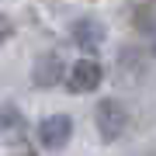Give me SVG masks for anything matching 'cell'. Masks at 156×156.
<instances>
[{
	"label": "cell",
	"instance_id": "obj_4",
	"mask_svg": "<svg viewBox=\"0 0 156 156\" xmlns=\"http://www.w3.org/2000/svg\"><path fill=\"white\" fill-rule=\"evenodd\" d=\"M104 24L94 21V17H80L76 24H73V42L80 45V49H87V52H94L101 49V42H104Z\"/></svg>",
	"mask_w": 156,
	"mask_h": 156
},
{
	"label": "cell",
	"instance_id": "obj_1",
	"mask_svg": "<svg viewBox=\"0 0 156 156\" xmlns=\"http://www.w3.org/2000/svg\"><path fill=\"white\" fill-rule=\"evenodd\" d=\"M94 122H97L101 139H104V142H115V139H122V132L128 128V111L118 104L115 97H104L97 104V111H94Z\"/></svg>",
	"mask_w": 156,
	"mask_h": 156
},
{
	"label": "cell",
	"instance_id": "obj_8",
	"mask_svg": "<svg viewBox=\"0 0 156 156\" xmlns=\"http://www.w3.org/2000/svg\"><path fill=\"white\" fill-rule=\"evenodd\" d=\"M153 52H156V31H153Z\"/></svg>",
	"mask_w": 156,
	"mask_h": 156
},
{
	"label": "cell",
	"instance_id": "obj_5",
	"mask_svg": "<svg viewBox=\"0 0 156 156\" xmlns=\"http://www.w3.org/2000/svg\"><path fill=\"white\" fill-rule=\"evenodd\" d=\"M132 24L139 31H156V0H132Z\"/></svg>",
	"mask_w": 156,
	"mask_h": 156
},
{
	"label": "cell",
	"instance_id": "obj_2",
	"mask_svg": "<svg viewBox=\"0 0 156 156\" xmlns=\"http://www.w3.org/2000/svg\"><path fill=\"white\" fill-rule=\"evenodd\" d=\"M101 76H104L101 62H94V59H80L76 66L69 69V80H66V87L73 90V94H90L94 87H101Z\"/></svg>",
	"mask_w": 156,
	"mask_h": 156
},
{
	"label": "cell",
	"instance_id": "obj_7",
	"mask_svg": "<svg viewBox=\"0 0 156 156\" xmlns=\"http://www.w3.org/2000/svg\"><path fill=\"white\" fill-rule=\"evenodd\" d=\"M7 38H11V17L0 14V42H7Z\"/></svg>",
	"mask_w": 156,
	"mask_h": 156
},
{
	"label": "cell",
	"instance_id": "obj_3",
	"mask_svg": "<svg viewBox=\"0 0 156 156\" xmlns=\"http://www.w3.org/2000/svg\"><path fill=\"white\" fill-rule=\"evenodd\" d=\"M69 135H73V122L66 115H52L38 125V139H42L45 149H62L69 142Z\"/></svg>",
	"mask_w": 156,
	"mask_h": 156
},
{
	"label": "cell",
	"instance_id": "obj_6",
	"mask_svg": "<svg viewBox=\"0 0 156 156\" xmlns=\"http://www.w3.org/2000/svg\"><path fill=\"white\" fill-rule=\"evenodd\" d=\"M59 73H62L59 59L49 52V56H42L38 62H35V83H38V87H52V83L59 80Z\"/></svg>",
	"mask_w": 156,
	"mask_h": 156
}]
</instances>
